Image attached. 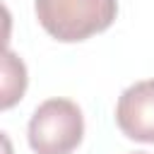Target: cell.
Listing matches in <instances>:
<instances>
[{
	"label": "cell",
	"mask_w": 154,
	"mask_h": 154,
	"mask_svg": "<svg viewBox=\"0 0 154 154\" xmlns=\"http://www.w3.org/2000/svg\"><path fill=\"white\" fill-rule=\"evenodd\" d=\"M34 12L46 34L75 43L106 31L118 14V0H34Z\"/></svg>",
	"instance_id": "6da1fadb"
},
{
	"label": "cell",
	"mask_w": 154,
	"mask_h": 154,
	"mask_svg": "<svg viewBox=\"0 0 154 154\" xmlns=\"http://www.w3.org/2000/svg\"><path fill=\"white\" fill-rule=\"evenodd\" d=\"M26 137L34 154H72L84 137L82 108L70 99H46L31 113Z\"/></svg>",
	"instance_id": "7a4b0ae2"
},
{
	"label": "cell",
	"mask_w": 154,
	"mask_h": 154,
	"mask_svg": "<svg viewBox=\"0 0 154 154\" xmlns=\"http://www.w3.org/2000/svg\"><path fill=\"white\" fill-rule=\"evenodd\" d=\"M116 123L125 137L154 144V79L135 82L118 96Z\"/></svg>",
	"instance_id": "3957f363"
},
{
	"label": "cell",
	"mask_w": 154,
	"mask_h": 154,
	"mask_svg": "<svg viewBox=\"0 0 154 154\" xmlns=\"http://www.w3.org/2000/svg\"><path fill=\"white\" fill-rule=\"evenodd\" d=\"M24 89H26V67L12 51H5V60H2V108L14 106L22 99Z\"/></svg>",
	"instance_id": "277c9868"
},
{
	"label": "cell",
	"mask_w": 154,
	"mask_h": 154,
	"mask_svg": "<svg viewBox=\"0 0 154 154\" xmlns=\"http://www.w3.org/2000/svg\"><path fill=\"white\" fill-rule=\"evenodd\" d=\"M130 154H147V152H130Z\"/></svg>",
	"instance_id": "5b68a950"
}]
</instances>
